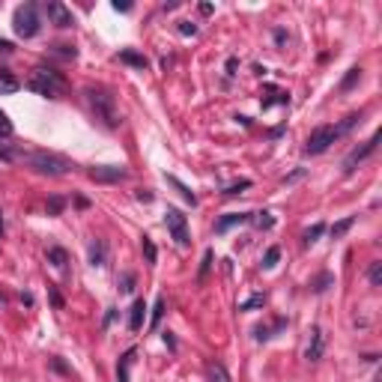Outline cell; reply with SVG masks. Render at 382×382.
<instances>
[{"mask_svg": "<svg viewBox=\"0 0 382 382\" xmlns=\"http://www.w3.org/2000/svg\"><path fill=\"white\" fill-rule=\"evenodd\" d=\"M84 96H87V102H90V108H93V114H96V120L102 122L104 129H120L122 114H120V108H117V99H114L111 90L87 87Z\"/></svg>", "mask_w": 382, "mask_h": 382, "instance_id": "obj_1", "label": "cell"}, {"mask_svg": "<svg viewBox=\"0 0 382 382\" xmlns=\"http://www.w3.org/2000/svg\"><path fill=\"white\" fill-rule=\"evenodd\" d=\"M27 87L33 93H39V96H45V99H54V96H60L66 90V78L51 66H36L33 75L27 78Z\"/></svg>", "mask_w": 382, "mask_h": 382, "instance_id": "obj_2", "label": "cell"}, {"mask_svg": "<svg viewBox=\"0 0 382 382\" xmlns=\"http://www.w3.org/2000/svg\"><path fill=\"white\" fill-rule=\"evenodd\" d=\"M27 161V167L36 171V174H45V176H63L72 171V164L66 161L63 156H54V153H30V156H24Z\"/></svg>", "mask_w": 382, "mask_h": 382, "instance_id": "obj_3", "label": "cell"}, {"mask_svg": "<svg viewBox=\"0 0 382 382\" xmlns=\"http://www.w3.org/2000/svg\"><path fill=\"white\" fill-rule=\"evenodd\" d=\"M12 27H15V33L21 39H33L39 33V9H36V3L18 6L15 15H12Z\"/></svg>", "mask_w": 382, "mask_h": 382, "instance_id": "obj_4", "label": "cell"}, {"mask_svg": "<svg viewBox=\"0 0 382 382\" xmlns=\"http://www.w3.org/2000/svg\"><path fill=\"white\" fill-rule=\"evenodd\" d=\"M337 138H341L337 125H316L311 132V138H308V143H305V153H308V156H320V153H326Z\"/></svg>", "mask_w": 382, "mask_h": 382, "instance_id": "obj_5", "label": "cell"}, {"mask_svg": "<svg viewBox=\"0 0 382 382\" xmlns=\"http://www.w3.org/2000/svg\"><path fill=\"white\" fill-rule=\"evenodd\" d=\"M164 224H167V230H171V236L176 239V245H188L191 242L188 221H185V215H182L176 206H167V212H164Z\"/></svg>", "mask_w": 382, "mask_h": 382, "instance_id": "obj_6", "label": "cell"}, {"mask_svg": "<svg viewBox=\"0 0 382 382\" xmlns=\"http://www.w3.org/2000/svg\"><path fill=\"white\" fill-rule=\"evenodd\" d=\"M376 143H379V132H376V135H370V140H365L362 146H355V150L344 158V174H352V171H355V164H362L367 156H373Z\"/></svg>", "mask_w": 382, "mask_h": 382, "instance_id": "obj_7", "label": "cell"}, {"mask_svg": "<svg viewBox=\"0 0 382 382\" xmlns=\"http://www.w3.org/2000/svg\"><path fill=\"white\" fill-rule=\"evenodd\" d=\"M45 12H48V21H51L54 27H72L75 24V15H72V9L66 3H60V0H48L45 3Z\"/></svg>", "mask_w": 382, "mask_h": 382, "instance_id": "obj_8", "label": "cell"}, {"mask_svg": "<svg viewBox=\"0 0 382 382\" xmlns=\"http://www.w3.org/2000/svg\"><path fill=\"white\" fill-rule=\"evenodd\" d=\"M87 176L93 182H120V179H125V167H120V164H93Z\"/></svg>", "mask_w": 382, "mask_h": 382, "instance_id": "obj_9", "label": "cell"}, {"mask_svg": "<svg viewBox=\"0 0 382 382\" xmlns=\"http://www.w3.org/2000/svg\"><path fill=\"white\" fill-rule=\"evenodd\" d=\"M323 352H326V331L320 329V326H313V329H311V341H308V349H305V358H308V362H320Z\"/></svg>", "mask_w": 382, "mask_h": 382, "instance_id": "obj_10", "label": "cell"}, {"mask_svg": "<svg viewBox=\"0 0 382 382\" xmlns=\"http://www.w3.org/2000/svg\"><path fill=\"white\" fill-rule=\"evenodd\" d=\"M245 221H251V212H230V215H224V218L215 221V233H227L230 227L245 224Z\"/></svg>", "mask_w": 382, "mask_h": 382, "instance_id": "obj_11", "label": "cell"}, {"mask_svg": "<svg viewBox=\"0 0 382 382\" xmlns=\"http://www.w3.org/2000/svg\"><path fill=\"white\" fill-rule=\"evenodd\" d=\"M138 349H125L117 362V382H129V370H132V362H135Z\"/></svg>", "mask_w": 382, "mask_h": 382, "instance_id": "obj_12", "label": "cell"}, {"mask_svg": "<svg viewBox=\"0 0 382 382\" xmlns=\"http://www.w3.org/2000/svg\"><path fill=\"white\" fill-rule=\"evenodd\" d=\"M21 90V81L9 69H0V96H12Z\"/></svg>", "mask_w": 382, "mask_h": 382, "instance_id": "obj_13", "label": "cell"}, {"mask_svg": "<svg viewBox=\"0 0 382 382\" xmlns=\"http://www.w3.org/2000/svg\"><path fill=\"white\" fill-rule=\"evenodd\" d=\"M90 263L93 266H104L108 263V245H104V239H93L90 242Z\"/></svg>", "mask_w": 382, "mask_h": 382, "instance_id": "obj_14", "label": "cell"}, {"mask_svg": "<svg viewBox=\"0 0 382 382\" xmlns=\"http://www.w3.org/2000/svg\"><path fill=\"white\" fill-rule=\"evenodd\" d=\"M143 313H146V302H143V299H135L132 316H129V329L132 331H140V326H143Z\"/></svg>", "mask_w": 382, "mask_h": 382, "instance_id": "obj_15", "label": "cell"}, {"mask_svg": "<svg viewBox=\"0 0 382 382\" xmlns=\"http://www.w3.org/2000/svg\"><path fill=\"white\" fill-rule=\"evenodd\" d=\"M117 60H120V63H129V66H135V69H140V72L150 66V60H146L143 54H138V51H120Z\"/></svg>", "mask_w": 382, "mask_h": 382, "instance_id": "obj_16", "label": "cell"}, {"mask_svg": "<svg viewBox=\"0 0 382 382\" xmlns=\"http://www.w3.org/2000/svg\"><path fill=\"white\" fill-rule=\"evenodd\" d=\"M206 379L209 382H230V373L221 362H209L206 365Z\"/></svg>", "mask_w": 382, "mask_h": 382, "instance_id": "obj_17", "label": "cell"}, {"mask_svg": "<svg viewBox=\"0 0 382 382\" xmlns=\"http://www.w3.org/2000/svg\"><path fill=\"white\" fill-rule=\"evenodd\" d=\"M164 179H167V182H171V185H174V188L179 191V194H182V197H185V200H188L191 206H197V194H194V191H191L188 185H185V182H179V179H176V176H164Z\"/></svg>", "mask_w": 382, "mask_h": 382, "instance_id": "obj_18", "label": "cell"}, {"mask_svg": "<svg viewBox=\"0 0 382 382\" xmlns=\"http://www.w3.org/2000/svg\"><path fill=\"white\" fill-rule=\"evenodd\" d=\"M358 81H362V69H358V66H352V69L347 72V78L341 81V93H349V90L355 87Z\"/></svg>", "mask_w": 382, "mask_h": 382, "instance_id": "obj_19", "label": "cell"}, {"mask_svg": "<svg viewBox=\"0 0 382 382\" xmlns=\"http://www.w3.org/2000/svg\"><path fill=\"white\" fill-rule=\"evenodd\" d=\"M251 221L257 230H269V227L275 224V218H272V212H251Z\"/></svg>", "mask_w": 382, "mask_h": 382, "instance_id": "obj_20", "label": "cell"}, {"mask_svg": "<svg viewBox=\"0 0 382 382\" xmlns=\"http://www.w3.org/2000/svg\"><path fill=\"white\" fill-rule=\"evenodd\" d=\"M352 224H355V215H347V218H341L337 224H331V239H341Z\"/></svg>", "mask_w": 382, "mask_h": 382, "instance_id": "obj_21", "label": "cell"}, {"mask_svg": "<svg viewBox=\"0 0 382 382\" xmlns=\"http://www.w3.org/2000/svg\"><path fill=\"white\" fill-rule=\"evenodd\" d=\"M48 263L57 266V269H63V266L69 263V254H66L63 248H48Z\"/></svg>", "mask_w": 382, "mask_h": 382, "instance_id": "obj_22", "label": "cell"}, {"mask_svg": "<svg viewBox=\"0 0 382 382\" xmlns=\"http://www.w3.org/2000/svg\"><path fill=\"white\" fill-rule=\"evenodd\" d=\"M161 316H164V295H158L156 305H153V320H150V329H158Z\"/></svg>", "mask_w": 382, "mask_h": 382, "instance_id": "obj_23", "label": "cell"}, {"mask_svg": "<svg viewBox=\"0 0 382 382\" xmlns=\"http://www.w3.org/2000/svg\"><path fill=\"white\" fill-rule=\"evenodd\" d=\"M367 278L373 287H382V260H373L370 263V269H367Z\"/></svg>", "mask_w": 382, "mask_h": 382, "instance_id": "obj_24", "label": "cell"}, {"mask_svg": "<svg viewBox=\"0 0 382 382\" xmlns=\"http://www.w3.org/2000/svg\"><path fill=\"white\" fill-rule=\"evenodd\" d=\"M140 245H143V254H146V263H150V266H156V260H158V251H156V245H153V239H150V236H143V239H140Z\"/></svg>", "mask_w": 382, "mask_h": 382, "instance_id": "obj_25", "label": "cell"}, {"mask_svg": "<svg viewBox=\"0 0 382 382\" xmlns=\"http://www.w3.org/2000/svg\"><path fill=\"white\" fill-rule=\"evenodd\" d=\"M329 284H334V275L323 272V275H320V278L311 284V290H313V293H326V290H329Z\"/></svg>", "mask_w": 382, "mask_h": 382, "instance_id": "obj_26", "label": "cell"}, {"mask_svg": "<svg viewBox=\"0 0 382 382\" xmlns=\"http://www.w3.org/2000/svg\"><path fill=\"white\" fill-rule=\"evenodd\" d=\"M51 54H54V57H60V60H75V57H78V51H75L72 45H54Z\"/></svg>", "mask_w": 382, "mask_h": 382, "instance_id": "obj_27", "label": "cell"}, {"mask_svg": "<svg viewBox=\"0 0 382 382\" xmlns=\"http://www.w3.org/2000/svg\"><path fill=\"white\" fill-rule=\"evenodd\" d=\"M323 233H326V224H313V227H308V230H305V236H302V239H305V245H311V242H316Z\"/></svg>", "mask_w": 382, "mask_h": 382, "instance_id": "obj_28", "label": "cell"}, {"mask_svg": "<svg viewBox=\"0 0 382 382\" xmlns=\"http://www.w3.org/2000/svg\"><path fill=\"white\" fill-rule=\"evenodd\" d=\"M48 215H60V212H63V209H66V200H63V197H60V194H54V197H48Z\"/></svg>", "mask_w": 382, "mask_h": 382, "instance_id": "obj_29", "label": "cell"}, {"mask_svg": "<svg viewBox=\"0 0 382 382\" xmlns=\"http://www.w3.org/2000/svg\"><path fill=\"white\" fill-rule=\"evenodd\" d=\"M251 188V179H239V182H233L230 188H224V197H236V194H242V191Z\"/></svg>", "mask_w": 382, "mask_h": 382, "instance_id": "obj_30", "label": "cell"}, {"mask_svg": "<svg viewBox=\"0 0 382 382\" xmlns=\"http://www.w3.org/2000/svg\"><path fill=\"white\" fill-rule=\"evenodd\" d=\"M266 305V295L257 293V295H251V299H245L242 305H239V311H251V308H263Z\"/></svg>", "mask_w": 382, "mask_h": 382, "instance_id": "obj_31", "label": "cell"}, {"mask_svg": "<svg viewBox=\"0 0 382 382\" xmlns=\"http://www.w3.org/2000/svg\"><path fill=\"white\" fill-rule=\"evenodd\" d=\"M278 260H281V248H278V245H272V248L266 251V257H263V266H266V269H272Z\"/></svg>", "mask_w": 382, "mask_h": 382, "instance_id": "obj_32", "label": "cell"}, {"mask_svg": "<svg viewBox=\"0 0 382 382\" xmlns=\"http://www.w3.org/2000/svg\"><path fill=\"white\" fill-rule=\"evenodd\" d=\"M12 132H15V129H12V120L0 111V138H12Z\"/></svg>", "mask_w": 382, "mask_h": 382, "instance_id": "obj_33", "label": "cell"}, {"mask_svg": "<svg viewBox=\"0 0 382 382\" xmlns=\"http://www.w3.org/2000/svg\"><path fill=\"white\" fill-rule=\"evenodd\" d=\"M132 290H135V275L125 272V275L120 278V293H132Z\"/></svg>", "mask_w": 382, "mask_h": 382, "instance_id": "obj_34", "label": "cell"}, {"mask_svg": "<svg viewBox=\"0 0 382 382\" xmlns=\"http://www.w3.org/2000/svg\"><path fill=\"white\" fill-rule=\"evenodd\" d=\"M51 367L57 370V373H63V376H72V367H66V365H63V358H57V355L51 358Z\"/></svg>", "mask_w": 382, "mask_h": 382, "instance_id": "obj_35", "label": "cell"}, {"mask_svg": "<svg viewBox=\"0 0 382 382\" xmlns=\"http://www.w3.org/2000/svg\"><path fill=\"white\" fill-rule=\"evenodd\" d=\"M209 266H212V251H206V254H203V263H200V281L209 275Z\"/></svg>", "mask_w": 382, "mask_h": 382, "instance_id": "obj_36", "label": "cell"}, {"mask_svg": "<svg viewBox=\"0 0 382 382\" xmlns=\"http://www.w3.org/2000/svg\"><path fill=\"white\" fill-rule=\"evenodd\" d=\"M179 33H182V36H194V33H197V24H191V21H182V24H179Z\"/></svg>", "mask_w": 382, "mask_h": 382, "instance_id": "obj_37", "label": "cell"}, {"mask_svg": "<svg viewBox=\"0 0 382 382\" xmlns=\"http://www.w3.org/2000/svg\"><path fill=\"white\" fill-rule=\"evenodd\" d=\"M48 299H51V305H54V308H63V295L57 293L54 287H48Z\"/></svg>", "mask_w": 382, "mask_h": 382, "instance_id": "obj_38", "label": "cell"}, {"mask_svg": "<svg viewBox=\"0 0 382 382\" xmlns=\"http://www.w3.org/2000/svg\"><path fill=\"white\" fill-rule=\"evenodd\" d=\"M236 66H239V60L230 57V60H227V75H236Z\"/></svg>", "mask_w": 382, "mask_h": 382, "instance_id": "obj_39", "label": "cell"}, {"mask_svg": "<svg viewBox=\"0 0 382 382\" xmlns=\"http://www.w3.org/2000/svg\"><path fill=\"white\" fill-rule=\"evenodd\" d=\"M114 316H117V308H108V313H104V329L114 323Z\"/></svg>", "mask_w": 382, "mask_h": 382, "instance_id": "obj_40", "label": "cell"}, {"mask_svg": "<svg viewBox=\"0 0 382 382\" xmlns=\"http://www.w3.org/2000/svg\"><path fill=\"white\" fill-rule=\"evenodd\" d=\"M138 200H140V203H150V200H153V191H143V188H140L138 191Z\"/></svg>", "mask_w": 382, "mask_h": 382, "instance_id": "obj_41", "label": "cell"}, {"mask_svg": "<svg viewBox=\"0 0 382 382\" xmlns=\"http://www.w3.org/2000/svg\"><path fill=\"white\" fill-rule=\"evenodd\" d=\"M287 39H290V36H287V30H275V42H278V45H284Z\"/></svg>", "mask_w": 382, "mask_h": 382, "instance_id": "obj_42", "label": "cell"}, {"mask_svg": "<svg viewBox=\"0 0 382 382\" xmlns=\"http://www.w3.org/2000/svg\"><path fill=\"white\" fill-rule=\"evenodd\" d=\"M302 176H305V171L299 167V171H295V174H290V176H287V179H284V182H295V179H302Z\"/></svg>", "mask_w": 382, "mask_h": 382, "instance_id": "obj_43", "label": "cell"}, {"mask_svg": "<svg viewBox=\"0 0 382 382\" xmlns=\"http://www.w3.org/2000/svg\"><path fill=\"white\" fill-rule=\"evenodd\" d=\"M0 51L9 54V51H12V42H9V39H0Z\"/></svg>", "mask_w": 382, "mask_h": 382, "instance_id": "obj_44", "label": "cell"}, {"mask_svg": "<svg viewBox=\"0 0 382 382\" xmlns=\"http://www.w3.org/2000/svg\"><path fill=\"white\" fill-rule=\"evenodd\" d=\"M114 9H117V12H129V9H132V3H120V0H117V3H114Z\"/></svg>", "mask_w": 382, "mask_h": 382, "instance_id": "obj_45", "label": "cell"}, {"mask_svg": "<svg viewBox=\"0 0 382 382\" xmlns=\"http://www.w3.org/2000/svg\"><path fill=\"white\" fill-rule=\"evenodd\" d=\"M164 344H167L171 349H176V341H174V334H171V331H164Z\"/></svg>", "mask_w": 382, "mask_h": 382, "instance_id": "obj_46", "label": "cell"}, {"mask_svg": "<svg viewBox=\"0 0 382 382\" xmlns=\"http://www.w3.org/2000/svg\"><path fill=\"white\" fill-rule=\"evenodd\" d=\"M12 158H15V156H12L9 150H3V146H0V161H12Z\"/></svg>", "mask_w": 382, "mask_h": 382, "instance_id": "obj_47", "label": "cell"}, {"mask_svg": "<svg viewBox=\"0 0 382 382\" xmlns=\"http://www.w3.org/2000/svg\"><path fill=\"white\" fill-rule=\"evenodd\" d=\"M0 236H3V212H0Z\"/></svg>", "mask_w": 382, "mask_h": 382, "instance_id": "obj_48", "label": "cell"}]
</instances>
